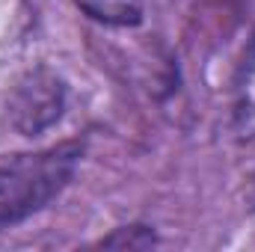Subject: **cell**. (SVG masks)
Here are the masks:
<instances>
[{
    "mask_svg": "<svg viewBox=\"0 0 255 252\" xmlns=\"http://www.w3.org/2000/svg\"><path fill=\"white\" fill-rule=\"evenodd\" d=\"M80 154V142H60L0 163V232L48 208L74 178Z\"/></svg>",
    "mask_w": 255,
    "mask_h": 252,
    "instance_id": "1",
    "label": "cell"
},
{
    "mask_svg": "<svg viewBox=\"0 0 255 252\" xmlns=\"http://www.w3.org/2000/svg\"><path fill=\"white\" fill-rule=\"evenodd\" d=\"M65 98V80L57 71L45 65L30 68L15 80L6 98V122L21 136L45 133L63 119Z\"/></svg>",
    "mask_w": 255,
    "mask_h": 252,
    "instance_id": "2",
    "label": "cell"
},
{
    "mask_svg": "<svg viewBox=\"0 0 255 252\" xmlns=\"http://www.w3.org/2000/svg\"><path fill=\"white\" fill-rule=\"evenodd\" d=\"M232 127L241 142L255 139V30L250 45L244 51V60L235 77V104H232Z\"/></svg>",
    "mask_w": 255,
    "mask_h": 252,
    "instance_id": "3",
    "label": "cell"
},
{
    "mask_svg": "<svg viewBox=\"0 0 255 252\" xmlns=\"http://www.w3.org/2000/svg\"><path fill=\"white\" fill-rule=\"evenodd\" d=\"M77 9L104 27H136L145 12V0H74Z\"/></svg>",
    "mask_w": 255,
    "mask_h": 252,
    "instance_id": "4",
    "label": "cell"
},
{
    "mask_svg": "<svg viewBox=\"0 0 255 252\" xmlns=\"http://www.w3.org/2000/svg\"><path fill=\"white\" fill-rule=\"evenodd\" d=\"M154 244H157V235L148 226H122L101 241V247H119V250H148Z\"/></svg>",
    "mask_w": 255,
    "mask_h": 252,
    "instance_id": "5",
    "label": "cell"
},
{
    "mask_svg": "<svg viewBox=\"0 0 255 252\" xmlns=\"http://www.w3.org/2000/svg\"><path fill=\"white\" fill-rule=\"evenodd\" d=\"M253 196H255V172H253Z\"/></svg>",
    "mask_w": 255,
    "mask_h": 252,
    "instance_id": "6",
    "label": "cell"
}]
</instances>
